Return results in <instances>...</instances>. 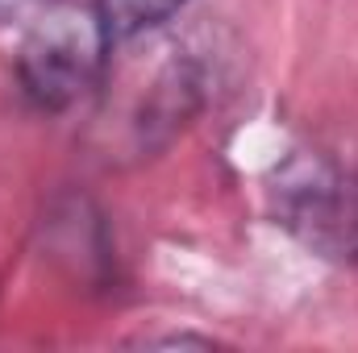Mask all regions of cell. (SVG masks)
<instances>
[{
    "mask_svg": "<svg viewBox=\"0 0 358 353\" xmlns=\"http://www.w3.org/2000/svg\"><path fill=\"white\" fill-rule=\"evenodd\" d=\"M108 50L113 46L104 38L96 8L92 4L76 8L63 0L46 17H38L21 42V54H17L21 88L38 108L63 112L96 88Z\"/></svg>",
    "mask_w": 358,
    "mask_h": 353,
    "instance_id": "6da1fadb",
    "label": "cell"
},
{
    "mask_svg": "<svg viewBox=\"0 0 358 353\" xmlns=\"http://www.w3.org/2000/svg\"><path fill=\"white\" fill-rule=\"evenodd\" d=\"M187 0H92L108 46H125L159 25H167Z\"/></svg>",
    "mask_w": 358,
    "mask_h": 353,
    "instance_id": "7a4b0ae2",
    "label": "cell"
},
{
    "mask_svg": "<svg viewBox=\"0 0 358 353\" xmlns=\"http://www.w3.org/2000/svg\"><path fill=\"white\" fill-rule=\"evenodd\" d=\"M63 0H0V25H34Z\"/></svg>",
    "mask_w": 358,
    "mask_h": 353,
    "instance_id": "3957f363",
    "label": "cell"
}]
</instances>
